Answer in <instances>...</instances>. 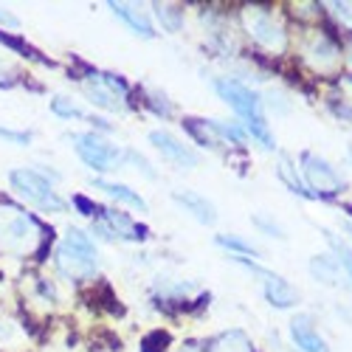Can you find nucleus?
Wrapping results in <instances>:
<instances>
[{"instance_id": "obj_1", "label": "nucleus", "mask_w": 352, "mask_h": 352, "mask_svg": "<svg viewBox=\"0 0 352 352\" xmlns=\"http://www.w3.org/2000/svg\"><path fill=\"white\" fill-rule=\"evenodd\" d=\"M212 85H214L217 96L243 119L248 135L256 138L259 146L274 150L276 141H274V133L268 130V119H265V104H262V96L256 91H251L248 85L237 82V79H214Z\"/></svg>"}, {"instance_id": "obj_2", "label": "nucleus", "mask_w": 352, "mask_h": 352, "mask_svg": "<svg viewBox=\"0 0 352 352\" xmlns=\"http://www.w3.org/2000/svg\"><path fill=\"white\" fill-rule=\"evenodd\" d=\"M45 245V228L34 214L12 203H0V254L34 256Z\"/></svg>"}, {"instance_id": "obj_3", "label": "nucleus", "mask_w": 352, "mask_h": 352, "mask_svg": "<svg viewBox=\"0 0 352 352\" xmlns=\"http://www.w3.org/2000/svg\"><path fill=\"white\" fill-rule=\"evenodd\" d=\"M54 265L65 279H91L99 271V248L91 240V234H85L82 228H68L63 243L56 245Z\"/></svg>"}, {"instance_id": "obj_4", "label": "nucleus", "mask_w": 352, "mask_h": 352, "mask_svg": "<svg viewBox=\"0 0 352 352\" xmlns=\"http://www.w3.org/2000/svg\"><path fill=\"white\" fill-rule=\"evenodd\" d=\"M9 181L14 186V192L25 200L32 203L34 209L40 212H48V214H63L68 209V203L54 192L51 181L40 169H32V166H23V169H12L9 172Z\"/></svg>"}, {"instance_id": "obj_5", "label": "nucleus", "mask_w": 352, "mask_h": 352, "mask_svg": "<svg viewBox=\"0 0 352 352\" xmlns=\"http://www.w3.org/2000/svg\"><path fill=\"white\" fill-rule=\"evenodd\" d=\"M243 28L245 34L259 45L265 48L268 54H282L287 48V28L285 23L265 6H245L243 9Z\"/></svg>"}, {"instance_id": "obj_6", "label": "nucleus", "mask_w": 352, "mask_h": 352, "mask_svg": "<svg viewBox=\"0 0 352 352\" xmlns=\"http://www.w3.org/2000/svg\"><path fill=\"white\" fill-rule=\"evenodd\" d=\"M71 144H74V153L82 158V164H87L99 175L113 172L116 166L122 164V155H124L119 146H113L110 141L99 138L96 133H74Z\"/></svg>"}, {"instance_id": "obj_7", "label": "nucleus", "mask_w": 352, "mask_h": 352, "mask_svg": "<svg viewBox=\"0 0 352 352\" xmlns=\"http://www.w3.org/2000/svg\"><path fill=\"white\" fill-rule=\"evenodd\" d=\"M302 181L305 186H310L313 197H333L346 189L341 172L316 153H302Z\"/></svg>"}, {"instance_id": "obj_8", "label": "nucleus", "mask_w": 352, "mask_h": 352, "mask_svg": "<svg viewBox=\"0 0 352 352\" xmlns=\"http://www.w3.org/2000/svg\"><path fill=\"white\" fill-rule=\"evenodd\" d=\"M85 96L102 110L124 113L127 110V85L107 71H91L85 79Z\"/></svg>"}, {"instance_id": "obj_9", "label": "nucleus", "mask_w": 352, "mask_h": 352, "mask_svg": "<svg viewBox=\"0 0 352 352\" xmlns=\"http://www.w3.org/2000/svg\"><path fill=\"white\" fill-rule=\"evenodd\" d=\"M302 54H305V63L313 71H318V74H336V68L341 63L338 45L327 34H321V32H316V34L307 37V43L302 45Z\"/></svg>"}, {"instance_id": "obj_10", "label": "nucleus", "mask_w": 352, "mask_h": 352, "mask_svg": "<svg viewBox=\"0 0 352 352\" xmlns=\"http://www.w3.org/2000/svg\"><path fill=\"white\" fill-rule=\"evenodd\" d=\"M146 138H150V144L161 153V158L169 161L172 166H178V169H195L200 164V155L192 150V146H186L181 138H175L166 130H153Z\"/></svg>"}, {"instance_id": "obj_11", "label": "nucleus", "mask_w": 352, "mask_h": 352, "mask_svg": "<svg viewBox=\"0 0 352 352\" xmlns=\"http://www.w3.org/2000/svg\"><path fill=\"white\" fill-rule=\"evenodd\" d=\"M172 200L178 203L189 217H195L197 223H203V226H214L217 223V209H214V203L209 197H203V195H197L192 189H184V192H172Z\"/></svg>"}, {"instance_id": "obj_12", "label": "nucleus", "mask_w": 352, "mask_h": 352, "mask_svg": "<svg viewBox=\"0 0 352 352\" xmlns=\"http://www.w3.org/2000/svg\"><path fill=\"white\" fill-rule=\"evenodd\" d=\"M262 293H265V302L276 310H290L299 305V293L296 287H290L282 276H276L274 271L268 276H262Z\"/></svg>"}, {"instance_id": "obj_13", "label": "nucleus", "mask_w": 352, "mask_h": 352, "mask_svg": "<svg viewBox=\"0 0 352 352\" xmlns=\"http://www.w3.org/2000/svg\"><path fill=\"white\" fill-rule=\"evenodd\" d=\"M290 341L296 344L299 352H330V346L324 344V338L316 333L310 316H296V318L290 321Z\"/></svg>"}, {"instance_id": "obj_14", "label": "nucleus", "mask_w": 352, "mask_h": 352, "mask_svg": "<svg viewBox=\"0 0 352 352\" xmlns=\"http://www.w3.org/2000/svg\"><path fill=\"white\" fill-rule=\"evenodd\" d=\"M110 6V12L119 17L133 34H138V37H144V40H153L155 37V28H153V23H150V17H146L138 6H133V3H107Z\"/></svg>"}, {"instance_id": "obj_15", "label": "nucleus", "mask_w": 352, "mask_h": 352, "mask_svg": "<svg viewBox=\"0 0 352 352\" xmlns=\"http://www.w3.org/2000/svg\"><path fill=\"white\" fill-rule=\"evenodd\" d=\"M203 352H256V349H254V341H251L248 333L226 330V333L214 336L206 346H203Z\"/></svg>"}, {"instance_id": "obj_16", "label": "nucleus", "mask_w": 352, "mask_h": 352, "mask_svg": "<svg viewBox=\"0 0 352 352\" xmlns=\"http://www.w3.org/2000/svg\"><path fill=\"white\" fill-rule=\"evenodd\" d=\"M94 186H96L99 192H104L107 197H113V200L127 203V206H130V209H135V212H146V200H144L135 189H130V186H124V184H110V181L96 178V181H94Z\"/></svg>"}, {"instance_id": "obj_17", "label": "nucleus", "mask_w": 352, "mask_h": 352, "mask_svg": "<svg viewBox=\"0 0 352 352\" xmlns=\"http://www.w3.org/2000/svg\"><path fill=\"white\" fill-rule=\"evenodd\" d=\"M310 274L313 279H318L321 285H330V287H338L344 285L341 282V268L333 256H313L310 259Z\"/></svg>"}, {"instance_id": "obj_18", "label": "nucleus", "mask_w": 352, "mask_h": 352, "mask_svg": "<svg viewBox=\"0 0 352 352\" xmlns=\"http://www.w3.org/2000/svg\"><path fill=\"white\" fill-rule=\"evenodd\" d=\"M276 175H279V181H282V184H285L290 192H296V195H302V197L316 200V197H313V192L305 186L302 175L296 172V166H293V161H290L287 155H282V158H279V164H276Z\"/></svg>"}, {"instance_id": "obj_19", "label": "nucleus", "mask_w": 352, "mask_h": 352, "mask_svg": "<svg viewBox=\"0 0 352 352\" xmlns=\"http://www.w3.org/2000/svg\"><path fill=\"white\" fill-rule=\"evenodd\" d=\"M214 243H217L220 248H226V251H234L231 256H245V254H248V259H262V256H265L256 245H251L248 240L237 237V234H217Z\"/></svg>"}, {"instance_id": "obj_20", "label": "nucleus", "mask_w": 352, "mask_h": 352, "mask_svg": "<svg viewBox=\"0 0 352 352\" xmlns=\"http://www.w3.org/2000/svg\"><path fill=\"white\" fill-rule=\"evenodd\" d=\"M51 113L60 116V119H65V122H87L85 110H82L71 96H63V94H56V96L51 99Z\"/></svg>"}, {"instance_id": "obj_21", "label": "nucleus", "mask_w": 352, "mask_h": 352, "mask_svg": "<svg viewBox=\"0 0 352 352\" xmlns=\"http://www.w3.org/2000/svg\"><path fill=\"white\" fill-rule=\"evenodd\" d=\"M324 237H327V243H330V248H333V259L338 262V268L346 274V279H349V285H352V248H349L344 240H338L333 231H324Z\"/></svg>"}, {"instance_id": "obj_22", "label": "nucleus", "mask_w": 352, "mask_h": 352, "mask_svg": "<svg viewBox=\"0 0 352 352\" xmlns=\"http://www.w3.org/2000/svg\"><path fill=\"white\" fill-rule=\"evenodd\" d=\"M155 17L161 20V25L166 28V32H181V25H184L181 9L172 6V3H155Z\"/></svg>"}, {"instance_id": "obj_23", "label": "nucleus", "mask_w": 352, "mask_h": 352, "mask_svg": "<svg viewBox=\"0 0 352 352\" xmlns=\"http://www.w3.org/2000/svg\"><path fill=\"white\" fill-rule=\"evenodd\" d=\"M144 102H146V107H150V110L158 116V119H169V116L175 113V104H172L161 91H146Z\"/></svg>"}, {"instance_id": "obj_24", "label": "nucleus", "mask_w": 352, "mask_h": 352, "mask_svg": "<svg viewBox=\"0 0 352 352\" xmlns=\"http://www.w3.org/2000/svg\"><path fill=\"white\" fill-rule=\"evenodd\" d=\"M254 220V226L265 234V237H274V240H285V228L274 220V217H268V214H254L251 217Z\"/></svg>"}, {"instance_id": "obj_25", "label": "nucleus", "mask_w": 352, "mask_h": 352, "mask_svg": "<svg viewBox=\"0 0 352 352\" xmlns=\"http://www.w3.org/2000/svg\"><path fill=\"white\" fill-rule=\"evenodd\" d=\"M34 138V133L28 130H14V127H0V141H9L14 146H28Z\"/></svg>"}, {"instance_id": "obj_26", "label": "nucleus", "mask_w": 352, "mask_h": 352, "mask_svg": "<svg viewBox=\"0 0 352 352\" xmlns=\"http://www.w3.org/2000/svg\"><path fill=\"white\" fill-rule=\"evenodd\" d=\"M166 346H169V336L164 330H155V333H150L144 338L141 352H166Z\"/></svg>"}, {"instance_id": "obj_27", "label": "nucleus", "mask_w": 352, "mask_h": 352, "mask_svg": "<svg viewBox=\"0 0 352 352\" xmlns=\"http://www.w3.org/2000/svg\"><path fill=\"white\" fill-rule=\"evenodd\" d=\"M124 155H127V161H133V166H135L138 172H144V175H146V178H158V172L150 166V161H146L141 153H135V150H127Z\"/></svg>"}, {"instance_id": "obj_28", "label": "nucleus", "mask_w": 352, "mask_h": 352, "mask_svg": "<svg viewBox=\"0 0 352 352\" xmlns=\"http://www.w3.org/2000/svg\"><path fill=\"white\" fill-rule=\"evenodd\" d=\"M327 6H330V12L336 14V20L341 25L352 28V3H327Z\"/></svg>"}, {"instance_id": "obj_29", "label": "nucleus", "mask_w": 352, "mask_h": 352, "mask_svg": "<svg viewBox=\"0 0 352 352\" xmlns=\"http://www.w3.org/2000/svg\"><path fill=\"white\" fill-rule=\"evenodd\" d=\"M0 25L9 28V32H17V28H20V17H17L14 12H9V9L0 6Z\"/></svg>"}, {"instance_id": "obj_30", "label": "nucleus", "mask_w": 352, "mask_h": 352, "mask_svg": "<svg viewBox=\"0 0 352 352\" xmlns=\"http://www.w3.org/2000/svg\"><path fill=\"white\" fill-rule=\"evenodd\" d=\"M14 85V76H12V68L0 60V87H12Z\"/></svg>"}, {"instance_id": "obj_31", "label": "nucleus", "mask_w": 352, "mask_h": 352, "mask_svg": "<svg viewBox=\"0 0 352 352\" xmlns=\"http://www.w3.org/2000/svg\"><path fill=\"white\" fill-rule=\"evenodd\" d=\"M181 352H203V346H197L195 341H189V344H184V346H181Z\"/></svg>"}, {"instance_id": "obj_32", "label": "nucleus", "mask_w": 352, "mask_h": 352, "mask_svg": "<svg viewBox=\"0 0 352 352\" xmlns=\"http://www.w3.org/2000/svg\"><path fill=\"white\" fill-rule=\"evenodd\" d=\"M346 155H349V161H352V144H349V150H346Z\"/></svg>"}, {"instance_id": "obj_33", "label": "nucleus", "mask_w": 352, "mask_h": 352, "mask_svg": "<svg viewBox=\"0 0 352 352\" xmlns=\"http://www.w3.org/2000/svg\"><path fill=\"white\" fill-rule=\"evenodd\" d=\"M349 63H352V48H349Z\"/></svg>"}]
</instances>
